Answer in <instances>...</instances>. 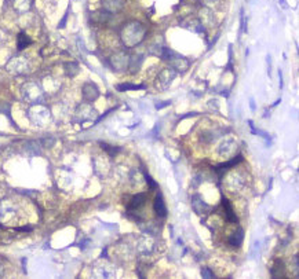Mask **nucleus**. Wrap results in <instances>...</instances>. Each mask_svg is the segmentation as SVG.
Masks as SVG:
<instances>
[{
    "instance_id": "obj_1",
    "label": "nucleus",
    "mask_w": 299,
    "mask_h": 279,
    "mask_svg": "<svg viewBox=\"0 0 299 279\" xmlns=\"http://www.w3.org/2000/svg\"><path fill=\"white\" fill-rule=\"evenodd\" d=\"M222 208H223V212H225L226 220L229 221V223H232V224H237V223H239V217L236 216V213H234V210H233V208H232L230 202H229L225 197H222Z\"/></svg>"
},
{
    "instance_id": "obj_2",
    "label": "nucleus",
    "mask_w": 299,
    "mask_h": 279,
    "mask_svg": "<svg viewBox=\"0 0 299 279\" xmlns=\"http://www.w3.org/2000/svg\"><path fill=\"white\" fill-rule=\"evenodd\" d=\"M153 209L159 217L167 216V208H165V203H164V199H163V195H161V194H157V195H156L154 202H153Z\"/></svg>"
},
{
    "instance_id": "obj_3",
    "label": "nucleus",
    "mask_w": 299,
    "mask_h": 279,
    "mask_svg": "<svg viewBox=\"0 0 299 279\" xmlns=\"http://www.w3.org/2000/svg\"><path fill=\"white\" fill-rule=\"evenodd\" d=\"M98 95H99V92H98V88H97L95 84H92V83H87L86 85L83 87V96H84V99L87 100H94L98 98Z\"/></svg>"
},
{
    "instance_id": "obj_4",
    "label": "nucleus",
    "mask_w": 299,
    "mask_h": 279,
    "mask_svg": "<svg viewBox=\"0 0 299 279\" xmlns=\"http://www.w3.org/2000/svg\"><path fill=\"white\" fill-rule=\"evenodd\" d=\"M145 202H146V194L141 193V194H138V195H134V197L131 198V201H130V203H128L127 210L128 212L136 210L138 208L143 206V205H145Z\"/></svg>"
},
{
    "instance_id": "obj_5",
    "label": "nucleus",
    "mask_w": 299,
    "mask_h": 279,
    "mask_svg": "<svg viewBox=\"0 0 299 279\" xmlns=\"http://www.w3.org/2000/svg\"><path fill=\"white\" fill-rule=\"evenodd\" d=\"M243 239H244V231L241 228H239L230 235L229 243H230L232 246H240L241 243H243Z\"/></svg>"
},
{
    "instance_id": "obj_6",
    "label": "nucleus",
    "mask_w": 299,
    "mask_h": 279,
    "mask_svg": "<svg viewBox=\"0 0 299 279\" xmlns=\"http://www.w3.org/2000/svg\"><path fill=\"white\" fill-rule=\"evenodd\" d=\"M240 161H243V157H241V155H237V157L233 158L232 161L225 162V164H221V165H218V167H215L214 169H215L217 172H219V175L222 176V173H223L225 171H226V169H229V168L233 167V165H236V164H239Z\"/></svg>"
},
{
    "instance_id": "obj_7",
    "label": "nucleus",
    "mask_w": 299,
    "mask_h": 279,
    "mask_svg": "<svg viewBox=\"0 0 299 279\" xmlns=\"http://www.w3.org/2000/svg\"><path fill=\"white\" fill-rule=\"evenodd\" d=\"M29 44H32V40L25 35V33H19L18 35V50H23L26 48Z\"/></svg>"
},
{
    "instance_id": "obj_8",
    "label": "nucleus",
    "mask_w": 299,
    "mask_h": 279,
    "mask_svg": "<svg viewBox=\"0 0 299 279\" xmlns=\"http://www.w3.org/2000/svg\"><path fill=\"white\" fill-rule=\"evenodd\" d=\"M119 91H128V90H142L145 88L143 85H132V84H120L116 87Z\"/></svg>"
},
{
    "instance_id": "obj_9",
    "label": "nucleus",
    "mask_w": 299,
    "mask_h": 279,
    "mask_svg": "<svg viewBox=\"0 0 299 279\" xmlns=\"http://www.w3.org/2000/svg\"><path fill=\"white\" fill-rule=\"evenodd\" d=\"M145 177H146V183H148V186H149V189L150 190H156L157 189V183L154 182L152 177H150L148 173H145Z\"/></svg>"
},
{
    "instance_id": "obj_10",
    "label": "nucleus",
    "mask_w": 299,
    "mask_h": 279,
    "mask_svg": "<svg viewBox=\"0 0 299 279\" xmlns=\"http://www.w3.org/2000/svg\"><path fill=\"white\" fill-rule=\"evenodd\" d=\"M101 146H102V147H104V149L106 150V151H109V154H110L112 157H113V155H114L116 153H117V151H120V149H116V147H109V144L101 143Z\"/></svg>"
},
{
    "instance_id": "obj_11",
    "label": "nucleus",
    "mask_w": 299,
    "mask_h": 279,
    "mask_svg": "<svg viewBox=\"0 0 299 279\" xmlns=\"http://www.w3.org/2000/svg\"><path fill=\"white\" fill-rule=\"evenodd\" d=\"M274 266H276L277 270H284V268H283V267H284V264H283V261H281V260H276ZM272 275H273V276H278V274L276 272V270H272Z\"/></svg>"
},
{
    "instance_id": "obj_12",
    "label": "nucleus",
    "mask_w": 299,
    "mask_h": 279,
    "mask_svg": "<svg viewBox=\"0 0 299 279\" xmlns=\"http://www.w3.org/2000/svg\"><path fill=\"white\" fill-rule=\"evenodd\" d=\"M203 275H207V276H210V278H212V276H214V275H212V274H211V272H210V271H207V270H205V271H204V270H203Z\"/></svg>"
}]
</instances>
